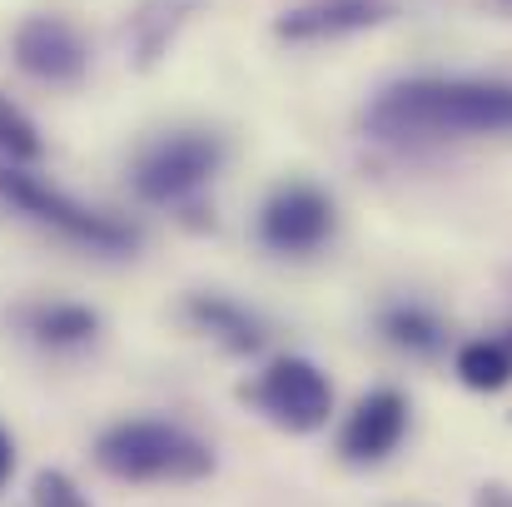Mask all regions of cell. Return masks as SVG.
<instances>
[{
    "mask_svg": "<svg viewBox=\"0 0 512 507\" xmlns=\"http://www.w3.org/2000/svg\"><path fill=\"white\" fill-rule=\"evenodd\" d=\"M334 234V204L314 184H279L259 214V239L274 254H314Z\"/></svg>",
    "mask_w": 512,
    "mask_h": 507,
    "instance_id": "8992f818",
    "label": "cell"
},
{
    "mask_svg": "<svg viewBox=\"0 0 512 507\" xmlns=\"http://www.w3.org/2000/svg\"><path fill=\"white\" fill-rule=\"evenodd\" d=\"M388 15H393V0H304L284 10L279 35L284 40H339L353 30L383 25Z\"/></svg>",
    "mask_w": 512,
    "mask_h": 507,
    "instance_id": "ba28073f",
    "label": "cell"
},
{
    "mask_svg": "<svg viewBox=\"0 0 512 507\" xmlns=\"http://www.w3.org/2000/svg\"><path fill=\"white\" fill-rule=\"evenodd\" d=\"M10 473H15V443H10V433L0 428V488L10 483Z\"/></svg>",
    "mask_w": 512,
    "mask_h": 507,
    "instance_id": "2e32d148",
    "label": "cell"
},
{
    "mask_svg": "<svg viewBox=\"0 0 512 507\" xmlns=\"http://www.w3.org/2000/svg\"><path fill=\"white\" fill-rule=\"evenodd\" d=\"M478 507H512V493H508V488H483Z\"/></svg>",
    "mask_w": 512,
    "mask_h": 507,
    "instance_id": "e0dca14e",
    "label": "cell"
},
{
    "mask_svg": "<svg viewBox=\"0 0 512 507\" xmlns=\"http://www.w3.org/2000/svg\"><path fill=\"white\" fill-rule=\"evenodd\" d=\"M35 329H40V338H50V343H80V338L95 334V319L85 309H45L35 319Z\"/></svg>",
    "mask_w": 512,
    "mask_h": 507,
    "instance_id": "4fadbf2b",
    "label": "cell"
},
{
    "mask_svg": "<svg viewBox=\"0 0 512 507\" xmlns=\"http://www.w3.org/2000/svg\"><path fill=\"white\" fill-rule=\"evenodd\" d=\"M378 140H463V135H512L508 80L423 75L383 90L368 110Z\"/></svg>",
    "mask_w": 512,
    "mask_h": 507,
    "instance_id": "6da1fadb",
    "label": "cell"
},
{
    "mask_svg": "<svg viewBox=\"0 0 512 507\" xmlns=\"http://www.w3.org/2000/svg\"><path fill=\"white\" fill-rule=\"evenodd\" d=\"M0 194H5L10 204H20L25 214H35L40 224L60 229V234L75 239V244H90V249H125V244H130V229H125V224H115V219H105V214H95V209L65 199L60 189L40 184L35 174L0 169Z\"/></svg>",
    "mask_w": 512,
    "mask_h": 507,
    "instance_id": "277c9868",
    "label": "cell"
},
{
    "mask_svg": "<svg viewBox=\"0 0 512 507\" xmlns=\"http://www.w3.org/2000/svg\"><path fill=\"white\" fill-rule=\"evenodd\" d=\"M95 463L120 483H194L214 468V453L179 423L130 418L100 433Z\"/></svg>",
    "mask_w": 512,
    "mask_h": 507,
    "instance_id": "7a4b0ae2",
    "label": "cell"
},
{
    "mask_svg": "<svg viewBox=\"0 0 512 507\" xmlns=\"http://www.w3.org/2000/svg\"><path fill=\"white\" fill-rule=\"evenodd\" d=\"M0 150L15 155V160H35L40 155V140H35L30 120L15 105H5V100H0Z\"/></svg>",
    "mask_w": 512,
    "mask_h": 507,
    "instance_id": "5bb4252c",
    "label": "cell"
},
{
    "mask_svg": "<svg viewBox=\"0 0 512 507\" xmlns=\"http://www.w3.org/2000/svg\"><path fill=\"white\" fill-rule=\"evenodd\" d=\"M383 334L393 338L398 348H413V353H428V348H438V334H443V324L428 314V309H393L388 319H383Z\"/></svg>",
    "mask_w": 512,
    "mask_h": 507,
    "instance_id": "8fae6325",
    "label": "cell"
},
{
    "mask_svg": "<svg viewBox=\"0 0 512 507\" xmlns=\"http://www.w3.org/2000/svg\"><path fill=\"white\" fill-rule=\"evenodd\" d=\"M224 160V145L214 135H199V130H184V135H165L160 145H150L135 165V184L145 199L155 204H170L194 194L199 184L214 179V169Z\"/></svg>",
    "mask_w": 512,
    "mask_h": 507,
    "instance_id": "5b68a950",
    "label": "cell"
},
{
    "mask_svg": "<svg viewBox=\"0 0 512 507\" xmlns=\"http://www.w3.org/2000/svg\"><path fill=\"white\" fill-rule=\"evenodd\" d=\"M199 319L214 329V334H224L234 348H259V324L249 319V314H239L234 304H219V299H209V304H199Z\"/></svg>",
    "mask_w": 512,
    "mask_h": 507,
    "instance_id": "7c38bea8",
    "label": "cell"
},
{
    "mask_svg": "<svg viewBox=\"0 0 512 507\" xmlns=\"http://www.w3.org/2000/svg\"><path fill=\"white\" fill-rule=\"evenodd\" d=\"M15 55H20V65H25L30 75H40V80H75V75L85 70V45H80V35H75L65 20H55V15L25 20L20 35H15Z\"/></svg>",
    "mask_w": 512,
    "mask_h": 507,
    "instance_id": "9c48e42d",
    "label": "cell"
},
{
    "mask_svg": "<svg viewBox=\"0 0 512 507\" xmlns=\"http://www.w3.org/2000/svg\"><path fill=\"white\" fill-rule=\"evenodd\" d=\"M458 378L478 393H493L512 378V348L503 338H473L458 348Z\"/></svg>",
    "mask_w": 512,
    "mask_h": 507,
    "instance_id": "30bf717a",
    "label": "cell"
},
{
    "mask_svg": "<svg viewBox=\"0 0 512 507\" xmlns=\"http://www.w3.org/2000/svg\"><path fill=\"white\" fill-rule=\"evenodd\" d=\"M254 403L289 433H314L334 413V388L309 358H274L254 383Z\"/></svg>",
    "mask_w": 512,
    "mask_h": 507,
    "instance_id": "3957f363",
    "label": "cell"
},
{
    "mask_svg": "<svg viewBox=\"0 0 512 507\" xmlns=\"http://www.w3.org/2000/svg\"><path fill=\"white\" fill-rule=\"evenodd\" d=\"M408 433V398L393 388H373L353 403L339 433V448L348 463H383Z\"/></svg>",
    "mask_w": 512,
    "mask_h": 507,
    "instance_id": "52a82bcc",
    "label": "cell"
},
{
    "mask_svg": "<svg viewBox=\"0 0 512 507\" xmlns=\"http://www.w3.org/2000/svg\"><path fill=\"white\" fill-rule=\"evenodd\" d=\"M35 498H40V507H85V498L75 493V483L65 473H45L35 483Z\"/></svg>",
    "mask_w": 512,
    "mask_h": 507,
    "instance_id": "9a60e30c",
    "label": "cell"
}]
</instances>
